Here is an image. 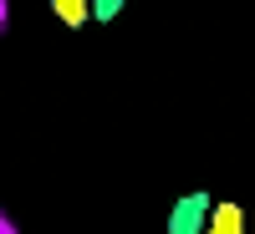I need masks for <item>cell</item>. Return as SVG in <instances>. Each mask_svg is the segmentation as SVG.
Returning <instances> with one entry per match:
<instances>
[{
	"label": "cell",
	"mask_w": 255,
	"mask_h": 234,
	"mask_svg": "<svg viewBox=\"0 0 255 234\" xmlns=\"http://www.w3.org/2000/svg\"><path fill=\"white\" fill-rule=\"evenodd\" d=\"M209 214H215V199H209L204 188H194V194H184L174 209H168V234H204Z\"/></svg>",
	"instance_id": "obj_1"
},
{
	"label": "cell",
	"mask_w": 255,
	"mask_h": 234,
	"mask_svg": "<svg viewBox=\"0 0 255 234\" xmlns=\"http://www.w3.org/2000/svg\"><path fill=\"white\" fill-rule=\"evenodd\" d=\"M128 0H92V20H102V26H113V20L123 15Z\"/></svg>",
	"instance_id": "obj_4"
},
{
	"label": "cell",
	"mask_w": 255,
	"mask_h": 234,
	"mask_svg": "<svg viewBox=\"0 0 255 234\" xmlns=\"http://www.w3.org/2000/svg\"><path fill=\"white\" fill-rule=\"evenodd\" d=\"M51 10H56V20L61 26H82V20H92V0H51Z\"/></svg>",
	"instance_id": "obj_3"
},
{
	"label": "cell",
	"mask_w": 255,
	"mask_h": 234,
	"mask_svg": "<svg viewBox=\"0 0 255 234\" xmlns=\"http://www.w3.org/2000/svg\"><path fill=\"white\" fill-rule=\"evenodd\" d=\"M204 234H245V209H240V204H215Z\"/></svg>",
	"instance_id": "obj_2"
}]
</instances>
